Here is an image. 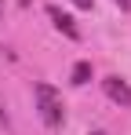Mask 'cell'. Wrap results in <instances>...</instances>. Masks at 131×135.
I'll return each instance as SVG.
<instances>
[{
  "mask_svg": "<svg viewBox=\"0 0 131 135\" xmlns=\"http://www.w3.org/2000/svg\"><path fill=\"white\" fill-rule=\"evenodd\" d=\"M37 110H40V120L47 128H62L66 102H62V95L51 88V84H37Z\"/></svg>",
  "mask_w": 131,
  "mask_h": 135,
  "instance_id": "obj_1",
  "label": "cell"
},
{
  "mask_svg": "<svg viewBox=\"0 0 131 135\" xmlns=\"http://www.w3.org/2000/svg\"><path fill=\"white\" fill-rule=\"evenodd\" d=\"M102 91H106L117 106H131V84L124 77H106V80H102Z\"/></svg>",
  "mask_w": 131,
  "mask_h": 135,
  "instance_id": "obj_2",
  "label": "cell"
},
{
  "mask_svg": "<svg viewBox=\"0 0 131 135\" xmlns=\"http://www.w3.org/2000/svg\"><path fill=\"white\" fill-rule=\"evenodd\" d=\"M47 18H51V22L58 26V29H62L66 37H69V40H80V29H77V22H73V18L66 15L62 7H55V4H51V7H47Z\"/></svg>",
  "mask_w": 131,
  "mask_h": 135,
  "instance_id": "obj_3",
  "label": "cell"
},
{
  "mask_svg": "<svg viewBox=\"0 0 131 135\" xmlns=\"http://www.w3.org/2000/svg\"><path fill=\"white\" fill-rule=\"evenodd\" d=\"M87 80H91V62H77V66H73V84L80 88Z\"/></svg>",
  "mask_w": 131,
  "mask_h": 135,
  "instance_id": "obj_4",
  "label": "cell"
},
{
  "mask_svg": "<svg viewBox=\"0 0 131 135\" xmlns=\"http://www.w3.org/2000/svg\"><path fill=\"white\" fill-rule=\"evenodd\" d=\"M69 4H77L80 11H91V0H69Z\"/></svg>",
  "mask_w": 131,
  "mask_h": 135,
  "instance_id": "obj_5",
  "label": "cell"
},
{
  "mask_svg": "<svg viewBox=\"0 0 131 135\" xmlns=\"http://www.w3.org/2000/svg\"><path fill=\"white\" fill-rule=\"evenodd\" d=\"M113 4H117V7H131V0H113Z\"/></svg>",
  "mask_w": 131,
  "mask_h": 135,
  "instance_id": "obj_6",
  "label": "cell"
},
{
  "mask_svg": "<svg viewBox=\"0 0 131 135\" xmlns=\"http://www.w3.org/2000/svg\"><path fill=\"white\" fill-rule=\"evenodd\" d=\"M91 135H106V132H91Z\"/></svg>",
  "mask_w": 131,
  "mask_h": 135,
  "instance_id": "obj_7",
  "label": "cell"
},
{
  "mask_svg": "<svg viewBox=\"0 0 131 135\" xmlns=\"http://www.w3.org/2000/svg\"><path fill=\"white\" fill-rule=\"evenodd\" d=\"M0 11H4V0H0Z\"/></svg>",
  "mask_w": 131,
  "mask_h": 135,
  "instance_id": "obj_8",
  "label": "cell"
}]
</instances>
